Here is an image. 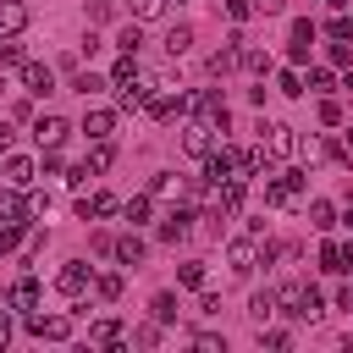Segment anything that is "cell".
I'll list each match as a JSON object with an SVG mask.
<instances>
[{"label":"cell","mask_w":353,"mask_h":353,"mask_svg":"<svg viewBox=\"0 0 353 353\" xmlns=\"http://www.w3.org/2000/svg\"><path fill=\"white\" fill-rule=\"evenodd\" d=\"M276 298H281V314H287V320H320V314H325V298H320L314 281H303V287H281Z\"/></svg>","instance_id":"6da1fadb"},{"label":"cell","mask_w":353,"mask_h":353,"mask_svg":"<svg viewBox=\"0 0 353 353\" xmlns=\"http://www.w3.org/2000/svg\"><path fill=\"white\" fill-rule=\"evenodd\" d=\"M22 325H28V336H39V342H66L72 331H77V320L72 314H22Z\"/></svg>","instance_id":"7a4b0ae2"},{"label":"cell","mask_w":353,"mask_h":353,"mask_svg":"<svg viewBox=\"0 0 353 353\" xmlns=\"http://www.w3.org/2000/svg\"><path fill=\"white\" fill-rule=\"evenodd\" d=\"M298 199H303V176H298V171H270V176H265V204L287 210V204H298Z\"/></svg>","instance_id":"3957f363"},{"label":"cell","mask_w":353,"mask_h":353,"mask_svg":"<svg viewBox=\"0 0 353 353\" xmlns=\"http://www.w3.org/2000/svg\"><path fill=\"white\" fill-rule=\"evenodd\" d=\"M66 138H72V121H66V116H55V110L33 116V143H39V149H61Z\"/></svg>","instance_id":"277c9868"},{"label":"cell","mask_w":353,"mask_h":353,"mask_svg":"<svg viewBox=\"0 0 353 353\" xmlns=\"http://www.w3.org/2000/svg\"><path fill=\"white\" fill-rule=\"evenodd\" d=\"M243 171V149H226V143H215L210 154H204V176L210 182H226V176H237ZM248 176V171H243Z\"/></svg>","instance_id":"5b68a950"},{"label":"cell","mask_w":353,"mask_h":353,"mask_svg":"<svg viewBox=\"0 0 353 353\" xmlns=\"http://www.w3.org/2000/svg\"><path fill=\"white\" fill-rule=\"evenodd\" d=\"M88 287H94V270H88L83 259H66V265L55 270V292H61V298H83Z\"/></svg>","instance_id":"8992f818"},{"label":"cell","mask_w":353,"mask_h":353,"mask_svg":"<svg viewBox=\"0 0 353 353\" xmlns=\"http://www.w3.org/2000/svg\"><path fill=\"white\" fill-rule=\"evenodd\" d=\"M215 132H221V127H215V121H204V116H193V121H188V127H182V149H188V154H193V160H204V154H210V149H215Z\"/></svg>","instance_id":"52a82bcc"},{"label":"cell","mask_w":353,"mask_h":353,"mask_svg":"<svg viewBox=\"0 0 353 353\" xmlns=\"http://www.w3.org/2000/svg\"><path fill=\"white\" fill-rule=\"evenodd\" d=\"M259 143L270 149V160L298 154V138H292V127H287V121H259Z\"/></svg>","instance_id":"ba28073f"},{"label":"cell","mask_w":353,"mask_h":353,"mask_svg":"<svg viewBox=\"0 0 353 353\" xmlns=\"http://www.w3.org/2000/svg\"><path fill=\"white\" fill-rule=\"evenodd\" d=\"M77 132H83L88 143L110 138V132H116V110H110V105H88V110H83V127H77Z\"/></svg>","instance_id":"9c48e42d"},{"label":"cell","mask_w":353,"mask_h":353,"mask_svg":"<svg viewBox=\"0 0 353 353\" xmlns=\"http://www.w3.org/2000/svg\"><path fill=\"white\" fill-rule=\"evenodd\" d=\"M259 243H265V237H254V232H248V237H232V248H226V265H232L237 276H248V270L259 265Z\"/></svg>","instance_id":"30bf717a"},{"label":"cell","mask_w":353,"mask_h":353,"mask_svg":"<svg viewBox=\"0 0 353 353\" xmlns=\"http://www.w3.org/2000/svg\"><path fill=\"white\" fill-rule=\"evenodd\" d=\"M33 176H39V165H33L28 154H6V160H0V182H6V188H22V193H28Z\"/></svg>","instance_id":"8fae6325"},{"label":"cell","mask_w":353,"mask_h":353,"mask_svg":"<svg viewBox=\"0 0 353 353\" xmlns=\"http://www.w3.org/2000/svg\"><path fill=\"white\" fill-rule=\"evenodd\" d=\"M28 210H33V199H22V188L0 182V221L6 226H28Z\"/></svg>","instance_id":"7c38bea8"},{"label":"cell","mask_w":353,"mask_h":353,"mask_svg":"<svg viewBox=\"0 0 353 353\" xmlns=\"http://www.w3.org/2000/svg\"><path fill=\"white\" fill-rule=\"evenodd\" d=\"M50 88H55V72H50L44 61H22V94L39 99V94H50Z\"/></svg>","instance_id":"4fadbf2b"},{"label":"cell","mask_w":353,"mask_h":353,"mask_svg":"<svg viewBox=\"0 0 353 353\" xmlns=\"http://www.w3.org/2000/svg\"><path fill=\"white\" fill-rule=\"evenodd\" d=\"M77 215H83V221H99V215H121V199H116V193H83V199H77Z\"/></svg>","instance_id":"5bb4252c"},{"label":"cell","mask_w":353,"mask_h":353,"mask_svg":"<svg viewBox=\"0 0 353 353\" xmlns=\"http://www.w3.org/2000/svg\"><path fill=\"white\" fill-rule=\"evenodd\" d=\"M188 232H193V210H188V204L165 210V221H160V243H182Z\"/></svg>","instance_id":"9a60e30c"},{"label":"cell","mask_w":353,"mask_h":353,"mask_svg":"<svg viewBox=\"0 0 353 353\" xmlns=\"http://www.w3.org/2000/svg\"><path fill=\"white\" fill-rule=\"evenodd\" d=\"M193 110H199L204 121H215V127L226 132V99H221L215 88H204V94H193Z\"/></svg>","instance_id":"2e32d148"},{"label":"cell","mask_w":353,"mask_h":353,"mask_svg":"<svg viewBox=\"0 0 353 353\" xmlns=\"http://www.w3.org/2000/svg\"><path fill=\"white\" fill-rule=\"evenodd\" d=\"M28 28V6L22 0H0V39H17Z\"/></svg>","instance_id":"e0dca14e"},{"label":"cell","mask_w":353,"mask_h":353,"mask_svg":"<svg viewBox=\"0 0 353 353\" xmlns=\"http://www.w3.org/2000/svg\"><path fill=\"white\" fill-rule=\"evenodd\" d=\"M204 66H210V77H226L232 66H243V44H237V39H232V44H221V50H215Z\"/></svg>","instance_id":"ac0fdd59"},{"label":"cell","mask_w":353,"mask_h":353,"mask_svg":"<svg viewBox=\"0 0 353 353\" xmlns=\"http://www.w3.org/2000/svg\"><path fill=\"white\" fill-rule=\"evenodd\" d=\"M160 44H165V55H171V61H176V55H188V50H193V28H188V22H171V28H165V39H160Z\"/></svg>","instance_id":"d6986e66"},{"label":"cell","mask_w":353,"mask_h":353,"mask_svg":"<svg viewBox=\"0 0 353 353\" xmlns=\"http://www.w3.org/2000/svg\"><path fill=\"white\" fill-rule=\"evenodd\" d=\"M149 88H154V83H143V77H132V83H121V88H116V105H121V110H143V99H149Z\"/></svg>","instance_id":"ffe728a7"},{"label":"cell","mask_w":353,"mask_h":353,"mask_svg":"<svg viewBox=\"0 0 353 353\" xmlns=\"http://www.w3.org/2000/svg\"><path fill=\"white\" fill-rule=\"evenodd\" d=\"M6 303H11V309H22V314H28V309H39V281H33V276H22V281L6 292Z\"/></svg>","instance_id":"44dd1931"},{"label":"cell","mask_w":353,"mask_h":353,"mask_svg":"<svg viewBox=\"0 0 353 353\" xmlns=\"http://www.w3.org/2000/svg\"><path fill=\"white\" fill-rule=\"evenodd\" d=\"M149 210H154V193H132V199H121L127 226H143V221H149Z\"/></svg>","instance_id":"7402d4cb"},{"label":"cell","mask_w":353,"mask_h":353,"mask_svg":"<svg viewBox=\"0 0 353 353\" xmlns=\"http://www.w3.org/2000/svg\"><path fill=\"white\" fill-rule=\"evenodd\" d=\"M110 259H116V265H138V259H143V237H138V232H121Z\"/></svg>","instance_id":"603a6c76"},{"label":"cell","mask_w":353,"mask_h":353,"mask_svg":"<svg viewBox=\"0 0 353 353\" xmlns=\"http://www.w3.org/2000/svg\"><path fill=\"white\" fill-rule=\"evenodd\" d=\"M276 309H281V298H276V292H270V287H265V292H254V298H248V320H254V325H265V320H270V314H276Z\"/></svg>","instance_id":"cb8c5ba5"},{"label":"cell","mask_w":353,"mask_h":353,"mask_svg":"<svg viewBox=\"0 0 353 353\" xmlns=\"http://www.w3.org/2000/svg\"><path fill=\"white\" fill-rule=\"evenodd\" d=\"M88 342H94V347H116V342H121V320H110V314L94 320V325H88Z\"/></svg>","instance_id":"d4e9b609"},{"label":"cell","mask_w":353,"mask_h":353,"mask_svg":"<svg viewBox=\"0 0 353 353\" xmlns=\"http://www.w3.org/2000/svg\"><path fill=\"white\" fill-rule=\"evenodd\" d=\"M176 281H182L188 292H204V287H210V270H204V259H188V265L176 270Z\"/></svg>","instance_id":"484cf974"},{"label":"cell","mask_w":353,"mask_h":353,"mask_svg":"<svg viewBox=\"0 0 353 353\" xmlns=\"http://www.w3.org/2000/svg\"><path fill=\"white\" fill-rule=\"evenodd\" d=\"M110 165H116V143H110V138H99V143L88 149V171L99 176V171H110Z\"/></svg>","instance_id":"4316f807"},{"label":"cell","mask_w":353,"mask_h":353,"mask_svg":"<svg viewBox=\"0 0 353 353\" xmlns=\"http://www.w3.org/2000/svg\"><path fill=\"white\" fill-rule=\"evenodd\" d=\"M176 309H182V303H176V292H154V303H149V314H154L160 325H171V320H176Z\"/></svg>","instance_id":"83f0119b"},{"label":"cell","mask_w":353,"mask_h":353,"mask_svg":"<svg viewBox=\"0 0 353 353\" xmlns=\"http://www.w3.org/2000/svg\"><path fill=\"white\" fill-rule=\"evenodd\" d=\"M276 88H281L287 99H298V94H309V83H303V72H298V66H287V72L276 77Z\"/></svg>","instance_id":"f1b7e54d"},{"label":"cell","mask_w":353,"mask_h":353,"mask_svg":"<svg viewBox=\"0 0 353 353\" xmlns=\"http://www.w3.org/2000/svg\"><path fill=\"white\" fill-rule=\"evenodd\" d=\"M309 226H336V210H331V199H309Z\"/></svg>","instance_id":"f546056e"},{"label":"cell","mask_w":353,"mask_h":353,"mask_svg":"<svg viewBox=\"0 0 353 353\" xmlns=\"http://www.w3.org/2000/svg\"><path fill=\"white\" fill-rule=\"evenodd\" d=\"M94 292H99L105 303H116V298H121V276H116V270H105V276H94Z\"/></svg>","instance_id":"4dcf8cb0"},{"label":"cell","mask_w":353,"mask_h":353,"mask_svg":"<svg viewBox=\"0 0 353 353\" xmlns=\"http://www.w3.org/2000/svg\"><path fill=\"white\" fill-rule=\"evenodd\" d=\"M132 342H138V347H160V320L149 314L143 325H132Z\"/></svg>","instance_id":"1f68e13d"},{"label":"cell","mask_w":353,"mask_h":353,"mask_svg":"<svg viewBox=\"0 0 353 353\" xmlns=\"http://www.w3.org/2000/svg\"><path fill=\"white\" fill-rule=\"evenodd\" d=\"M138 44H143V33H138V22H127V28L116 33V50H121V55H138Z\"/></svg>","instance_id":"d6a6232c"},{"label":"cell","mask_w":353,"mask_h":353,"mask_svg":"<svg viewBox=\"0 0 353 353\" xmlns=\"http://www.w3.org/2000/svg\"><path fill=\"white\" fill-rule=\"evenodd\" d=\"M132 77H138V61H132V55H121V61L110 66V88H121V83H132Z\"/></svg>","instance_id":"836d02e7"},{"label":"cell","mask_w":353,"mask_h":353,"mask_svg":"<svg viewBox=\"0 0 353 353\" xmlns=\"http://www.w3.org/2000/svg\"><path fill=\"white\" fill-rule=\"evenodd\" d=\"M72 88L88 99V94H99V88H105V77H99V72H77V77H72Z\"/></svg>","instance_id":"e575fe53"},{"label":"cell","mask_w":353,"mask_h":353,"mask_svg":"<svg viewBox=\"0 0 353 353\" xmlns=\"http://www.w3.org/2000/svg\"><path fill=\"white\" fill-rule=\"evenodd\" d=\"M325 33H331V39H347V44H353V17H347V11H336V17L325 22Z\"/></svg>","instance_id":"d590c367"},{"label":"cell","mask_w":353,"mask_h":353,"mask_svg":"<svg viewBox=\"0 0 353 353\" xmlns=\"http://www.w3.org/2000/svg\"><path fill=\"white\" fill-rule=\"evenodd\" d=\"M149 193H154V199H165V193H176V171H154V182H149Z\"/></svg>","instance_id":"8d00e7d4"},{"label":"cell","mask_w":353,"mask_h":353,"mask_svg":"<svg viewBox=\"0 0 353 353\" xmlns=\"http://www.w3.org/2000/svg\"><path fill=\"white\" fill-rule=\"evenodd\" d=\"M320 270H342V243H320Z\"/></svg>","instance_id":"74e56055"},{"label":"cell","mask_w":353,"mask_h":353,"mask_svg":"<svg viewBox=\"0 0 353 353\" xmlns=\"http://www.w3.org/2000/svg\"><path fill=\"white\" fill-rule=\"evenodd\" d=\"M259 342H265V347H292V331H281V325L265 331V325H259Z\"/></svg>","instance_id":"f35d334b"},{"label":"cell","mask_w":353,"mask_h":353,"mask_svg":"<svg viewBox=\"0 0 353 353\" xmlns=\"http://www.w3.org/2000/svg\"><path fill=\"white\" fill-rule=\"evenodd\" d=\"M28 55H22V44L17 39H0V66H22Z\"/></svg>","instance_id":"ab89813d"},{"label":"cell","mask_w":353,"mask_h":353,"mask_svg":"<svg viewBox=\"0 0 353 353\" xmlns=\"http://www.w3.org/2000/svg\"><path fill=\"white\" fill-rule=\"evenodd\" d=\"M221 11H226L232 22H248V17H254V0H221Z\"/></svg>","instance_id":"60d3db41"},{"label":"cell","mask_w":353,"mask_h":353,"mask_svg":"<svg viewBox=\"0 0 353 353\" xmlns=\"http://www.w3.org/2000/svg\"><path fill=\"white\" fill-rule=\"evenodd\" d=\"M165 11V0H132V17L138 22H149V17H160Z\"/></svg>","instance_id":"b9f144b4"},{"label":"cell","mask_w":353,"mask_h":353,"mask_svg":"<svg viewBox=\"0 0 353 353\" xmlns=\"http://www.w3.org/2000/svg\"><path fill=\"white\" fill-rule=\"evenodd\" d=\"M325 55H331V66H347V55H353V50H347V39H331V44H325Z\"/></svg>","instance_id":"7bdbcfd3"},{"label":"cell","mask_w":353,"mask_h":353,"mask_svg":"<svg viewBox=\"0 0 353 353\" xmlns=\"http://www.w3.org/2000/svg\"><path fill=\"white\" fill-rule=\"evenodd\" d=\"M303 83H309V88H314V94H331V83H336V77H331V72H325V66H320V72H309V77H303Z\"/></svg>","instance_id":"ee69618b"},{"label":"cell","mask_w":353,"mask_h":353,"mask_svg":"<svg viewBox=\"0 0 353 353\" xmlns=\"http://www.w3.org/2000/svg\"><path fill=\"white\" fill-rule=\"evenodd\" d=\"M320 121H325V127H342V105H336V99H320Z\"/></svg>","instance_id":"f6af8a7d"},{"label":"cell","mask_w":353,"mask_h":353,"mask_svg":"<svg viewBox=\"0 0 353 353\" xmlns=\"http://www.w3.org/2000/svg\"><path fill=\"white\" fill-rule=\"evenodd\" d=\"M193 347H199V353H226V342H221V336H210V331H199V336H193Z\"/></svg>","instance_id":"bcb514c9"},{"label":"cell","mask_w":353,"mask_h":353,"mask_svg":"<svg viewBox=\"0 0 353 353\" xmlns=\"http://www.w3.org/2000/svg\"><path fill=\"white\" fill-rule=\"evenodd\" d=\"M243 66H248V72H270V55H259V50H243Z\"/></svg>","instance_id":"7dc6e473"},{"label":"cell","mask_w":353,"mask_h":353,"mask_svg":"<svg viewBox=\"0 0 353 353\" xmlns=\"http://www.w3.org/2000/svg\"><path fill=\"white\" fill-rule=\"evenodd\" d=\"M287 61H292V66H303V61H309V39H292V50H287Z\"/></svg>","instance_id":"c3c4849f"},{"label":"cell","mask_w":353,"mask_h":353,"mask_svg":"<svg viewBox=\"0 0 353 353\" xmlns=\"http://www.w3.org/2000/svg\"><path fill=\"white\" fill-rule=\"evenodd\" d=\"M17 237H22V226H0V254H11V248H17Z\"/></svg>","instance_id":"681fc988"},{"label":"cell","mask_w":353,"mask_h":353,"mask_svg":"<svg viewBox=\"0 0 353 353\" xmlns=\"http://www.w3.org/2000/svg\"><path fill=\"white\" fill-rule=\"evenodd\" d=\"M94 254H116V237L110 232H94Z\"/></svg>","instance_id":"f907efd6"},{"label":"cell","mask_w":353,"mask_h":353,"mask_svg":"<svg viewBox=\"0 0 353 353\" xmlns=\"http://www.w3.org/2000/svg\"><path fill=\"white\" fill-rule=\"evenodd\" d=\"M336 309H353V281H347V287L336 292Z\"/></svg>","instance_id":"816d5d0a"},{"label":"cell","mask_w":353,"mask_h":353,"mask_svg":"<svg viewBox=\"0 0 353 353\" xmlns=\"http://www.w3.org/2000/svg\"><path fill=\"white\" fill-rule=\"evenodd\" d=\"M342 276H353V243H342Z\"/></svg>","instance_id":"f5cc1de1"},{"label":"cell","mask_w":353,"mask_h":353,"mask_svg":"<svg viewBox=\"0 0 353 353\" xmlns=\"http://www.w3.org/2000/svg\"><path fill=\"white\" fill-rule=\"evenodd\" d=\"M6 342H11V314L0 309V347H6Z\"/></svg>","instance_id":"db71d44e"},{"label":"cell","mask_w":353,"mask_h":353,"mask_svg":"<svg viewBox=\"0 0 353 353\" xmlns=\"http://www.w3.org/2000/svg\"><path fill=\"white\" fill-rule=\"evenodd\" d=\"M11 149V121H0V154Z\"/></svg>","instance_id":"11a10c76"},{"label":"cell","mask_w":353,"mask_h":353,"mask_svg":"<svg viewBox=\"0 0 353 353\" xmlns=\"http://www.w3.org/2000/svg\"><path fill=\"white\" fill-rule=\"evenodd\" d=\"M254 6H259V11H281L287 0H254Z\"/></svg>","instance_id":"9f6ffc18"},{"label":"cell","mask_w":353,"mask_h":353,"mask_svg":"<svg viewBox=\"0 0 353 353\" xmlns=\"http://www.w3.org/2000/svg\"><path fill=\"white\" fill-rule=\"evenodd\" d=\"M342 143H347V149H353V121H347V127H342Z\"/></svg>","instance_id":"6f0895ef"},{"label":"cell","mask_w":353,"mask_h":353,"mask_svg":"<svg viewBox=\"0 0 353 353\" xmlns=\"http://www.w3.org/2000/svg\"><path fill=\"white\" fill-rule=\"evenodd\" d=\"M342 226H347V232H353V204H347V210H342Z\"/></svg>","instance_id":"680465c9"},{"label":"cell","mask_w":353,"mask_h":353,"mask_svg":"<svg viewBox=\"0 0 353 353\" xmlns=\"http://www.w3.org/2000/svg\"><path fill=\"white\" fill-rule=\"evenodd\" d=\"M0 298H6V287H0Z\"/></svg>","instance_id":"91938a15"}]
</instances>
